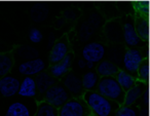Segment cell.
Masks as SVG:
<instances>
[{"mask_svg": "<svg viewBox=\"0 0 150 116\" xmlns=\"http://www.w3.org/2000/svg\"><path fill=\"white\" fill-rule=\"evenodd\" d=\"M121 29H122V41L127 47L136 48L141 44L142 41L136 32L134 19L131 16L125 17V22L121 24Z\"/></svg>", "mask_w": 150, "mask_h": 116, "instance_id": "8992f818", "label": "cell"}, {"mask_svg": "<svg viewBox=\"0 0 150 116\" xmlns=\"http://www.w3.org/2000/svg\"><path fill=\"white\" fill-rule=\"evenodd\" d=\"M69 99H71V97L68 93V91L65 89V87L62 84H60V83H56V84L52 85L50 88H48L46 91L42 101H44L48 105L59 109Z\"/></svg>", "mask_w": 150, "mask_h": 116, "instance_id": "277c9868", "label": "cell"}, {"mask_svg": "<svg viewBox=\"0 0 150 116\" xmlns=\"http://www.w3.org/2000/svg\"><path fill=\"white\" fill-rule=\"evenodd\" d=\"M68 54H70V46L66 36H63L59 40H57L52 46L48 56V62L50 65L57 64L61 62Z\"/></svg>", "mask_w": 150, "mask_h": 116, "instance_id": "30bf717a", "label": "cell"}, {"mask_svg": "<svg viewBox=\"0 0 150 116\" xmlns=\"http://www.w3.org/2000/svg\"><path fill=\"white\" fill-rule=\"evenodd\" d=\"M86 68H88V69H93V68H95V64H93V63H88V62H86Z\"/></svg>", "mask_w": 150, "mask_h": 116, "instance_id": "74e56055", "label": "cell"}, {"mask_svg": "<svg viewBox=\"0 0 150 116\" xmlns=\"http://www.w3.org/2000/svg\"><path fill=\"white\" fill-rule=\"evenodd\" d=\"M65 24H66V21H65L62 17L58 18V19L56 20V22H54V27H56L57 29H61V28H62Z\"/></svg>", "mask_w": 150, "mask_h": 116, "instance_id": "836d02e7", "label": "cell"}, {"mask_svg": "<svg viewBox=\"0 0 150 116\" xmlns=\"http://www.w3.org/2000/svg\"><path fill=\"white\" fill-rule=\"evenodd\" d=\"M114 77L116 79L117 83L119 84V86L122 88V91L125 93L127 91H129V88H132L138 81L134 75L129 74V72H127L123 69H119V71L116 73V75Z\"/></svg>", "mask_w": 150, "mask_h": 116, "instance_id": "44dd1931", "label": "cell"}, {"mask_svg": "<svg viewBox=\"0 0 150 116\" xmlns=\"http://www.w3.org/2000/svg\"><path fill=\"white\" fill-rule=\"evenodd\" d=\"M19 95L26 99H36L37 95V88H36L35 80L34 77L26 76L20 83L19 91H18Z\"/></svg>", "mask_w": 150, "mask_h": 116, "instance_id": "e0dca14e", "label": "cell"}, {"mask_svg": "<svg viewBox=\"0 0 150 116\" xmlns=\"http://www.w3.org/2000/svg\"><path fill=\"white\" fill-rule=\"evenodd\" d=\"M86 22L96 30L97 28H99V26L102 24V17H101L98 13H92Z\"/></svg>", "mask_w": 150, "mask_h": 116, "instance_id": "1f68e13d", "label": "cell"}, {"mask_svg": "<svg viewBox=\"0 0 150 116\" xmlns=\"http://www.w3.org/2000/svg\"><path fill=\"white\" fill-rule=\"evenodd\" d=\"M119 71V67L110 60L101 61L96 66V73L99 77H114Z\"/></svg>", "mask_w": 150, "mask_h": 116, "instance_id": "ffe728a7", "label": "cell"}, {"mask_svg": "<svg viewBox=\"0 0 150 116\" xmlns=\"http://www.w3.org/2000/svg\"><path fill=\"white\" fill-rule=\"evenodd\" d=\"M105 54H106V48L104 44L101 42H88L82 48V59L86 62L93 63V64H98L103 60Z\"/></svg>", "mask_w": 150, "mask_h": 116, "instance_id": "52a82bcc", "label": "cell"}, {"mask_svg": "<svg viewBox=\"0 0 150 116\" xmlns=\"http://www.w3.org/2000/svg\"><path fill=\"white\" fill-rule=\"evenodd\" d=\"M15 57L13 52H0V78L6 76L13 70Z\"/></svg>", "mask_w": 150, "mask_h": 116, "instance_id": "7402d4cb", "label": "cell"}, {"mask_svg": "<svg viewBox=\"0 0 150 116\" xmlns=\"http://www.w3.org/2000/svg\"><path fill=\"white\" fill-rule=\"evenodd\" d=\"M13 54V56L17 54L18 57H20V58L25 61L33 60V59L38 58L37 50L34 47H31V46H27V45L19 46V47L17 48V50H16Z\"/></svg>", "mask_w": 150, "mask_h": 116, "instance_id": "cb8c5ba5", "label": "cell"}, {"mask_svg": "<svg viewBox=\"0 0 150 116\" xmlns=\"http://www.w3.org/2000/svg\"><path fill=\"white\" fill-rule=\"evenodd\" d=\"M50 7L45 2H36L30 8V18L35 23H42L48 17Z\"/></svg>", "mask_w": 150, "mask_h": 116, "instance_id": "d6986e66", "label": "cell"}, {"mask_svg": "<svg viewBox=\"0 0 150 116\" xmlns=\"http://www.w3.org/2000/svg\"><path fill=\"white\" fill-rule=\"evenodd\" d=\"M145 59L146 58L142 50L138 48H127L122 57V64L125 67L123 70L129 72V74L135 75L139 66Z\"/></svg>", "mask_w": 150, "mask_h": 116, "instance_id": "5b68a950", "label": "cell"}, {"mask_svg": "<svg viewBox=\"0 0 150 116\" xmlns=\"http://www.w3.org/2000/svg\"><path fill=\"white\" fill-rule=\"evenodd\" d=\"M28 37H29V40L32 43H39V42H41L42 39H43V35H42L41 31H40L39 29H37V28H32V29H30Z\"/></svg>", "mask_w": 150, "mask_h": 116, "instance_id": "f546056e", "label": "cell"}, {"mask_svg": "<svg viewBox=\"0 0 150 116\" xmlns=\"http://www.w3.org/2000/svg\"><path fill=\"white\" fill-rule=\"evenodd\" d=\"M99 79H100V77L96 73V71H93V70L88 71L81 78L82 87H83L84 91H96Z\"/></svg>", "mask_w": 150, "mask_h": 116, "instance_id": "603a6c76", "label": "cell"}, {"mask_svg": "<svg viewBox=\"0 0 150 116\" xmlns=\"http://www.w3.org/2000/svg\"><path fill=\"white\" fill-rule=\"evenodd\" d=\"M96 91L105 98L122 105L125 100V91L117 83L115 77H101L99 79Z\"/></svg>", "mask_w": 150, "mask_h": 116, "instance_id": "7a4b0ae2", "label": "cell"}, {"mask_svg": "<svg viewBox=\"0 0 150 116\" xmlns=\"http://www.w3.org/2000/svg\"><path fill=\"white\" fill-rule=\"evenodd\" d=\"M141 100H142V103L145 105V108H148V105H149V87H148V85L146 86L145 91H144Z\"/></svg>", "mask_w": 150, "mask_h": 116, "instance_id": "d6a6232c", "label": "cell"}, {"mask_svg": "<svg viewBox=\"0 0 150 116\" xmlns=\"http://www.w3.org/2000/svg\"><path fill=\"white\" fill-rule=\"evenodd\" d=\"M135 29L142 42L147 43L149 40V18L135 15Z\"/></svg>", "mask_w": 150, "mask_h": 116, "instance_id": "ac0fdd59", "label": "cell"}, {"mask_svg": "<svg viewBox=\"0 0 150 116\" xmlns=\"http://www.w3.org/2000/svg\"><path fill=\"white\" fill-rule=\"evenodd\" d=\"M104 34L108 41L112 43L122 42V29L121 23L116 19L108 21L104 26Z\"/></svg>", "mask_w": 150, "mask_h": 116, "instance_id": "5bb4252c", "label": "cell"}, {"mask_svg": "<svg viewBox=\"0 0 150 116\" xmlns=\"http://www.w3.org/2000/svg\"><path fill=\"white\" fill-rule=\"evenodd\" d=\"M81 98L90 108L93 116H114L120 106L100 95L97 91H84Z\"/></svg>", "mask_w": 150, "mask_h": 116, "instance_id": "6da1fadb", "label": "cell"}, {"mask_svg": "<svg viewBox=\"0 0 150 116\" xmlns=\"http://www.w3.org/2000/svg\"><path fill=\"white\" fill-rule=\"evenodd\" d=\"M46 65L44 61L40 58H36L33 60L23 61L21 64L18 66V71L20 74L24 76H36L39 73L45 71Z\"/></svg>", "mask_w": 150, "mask_h": 116, "instance_id": "8fae6325", "label": "cell"}, {"mask_svg": "<svg viewBox=\"0 0 150 116\" xmlns=\"http://www.w3.org/2000/svg\"><path fill=\"white\" fill-rule=\"evenodd\" d=\"M95 32V29L88 23V22H84V23L81 24V27L79 29V37H80V40L82 41H86L88 40L92 35L94 34Z\"/></svg>", "mask_w": 150, "mask_h": 116, "instance_id": "f1b7e54d", "label": "cell"}, {"mask_svg": "<svg viewBox=\"0 0 150 116\" xmlns=\"http://www.w3.org/2000/svg\"><path fill=\"white\" fill-rule=\"evenodd\" d=\"M77 65H78V67H79L80 69L86 68V62L83 60V59H80V60H78Z\"/></svg>", "mask_w": 150, "mask_h": 116, "instance_id": "d590c367", "label": "cell"}, {"mask_svg": "<svg viewBox=\"0 0 150 116\" xmlns=\"http://www.w3.org/2000/svg\"><path fill=\"white\" fill-rule=\"evenodd\" d=\"M59 116H93L82 98H71L58 109Z\"/></svg>", "mask_w": 150, "mask_h": 116, "instance_id": "3957f363", "label": "cell"}, {"mask_svg": "<svg viewBox=\"0 0 150 116\" xmlns=\"http://www.w3.org/2000/svg\"><path fill=\"white\" fill-rule=\"evenodd\" d=\"M72 61H73L72 54H68L61 62L54 65H50V68H48V73L56 79L62 78L67 73H69L71 66H72Z\"/></svg>", "mask_w": 150, "mask_h": 116, "instance_id": "9a60e30c", "label": "cell"}, {"mask_svg": "<svg viewBox=\"0 0 150 116\" xmlns=\"http://www.w3.org/2000/svg\"><path fill=\"white\" fill-rule=\"evenodd\" d=\"M133 7L135 9L136 15L149 18V1L148 0L135 1L133 2Z\"/></svg>", "mask_w": 150, "mask_h": 116, "instance_id": "4316f807", "label": "cell"}, {"mask_svg": "<svg viewBox=\"0 0 150 116\" xmlns=\"http://www.w3.org/2000/svg\"><path fill=\"white\" fill-rule=\"evenodd\" d=\"M54 33H50V39H48V47H50V48L52 47V46L54 45V42H56V41H54Z\"/></svg>", "mask_w": 150, "mask_h": 116, "instance_id": "e575fe53", "label": "cell"}, {"mask_svg": "<svg viewBox=\"0 0 150 116\" xmlns=\"http://www.w3.org/2000/svg\"><path fill=\"white\" fill-rule=\"evenodd\" d=\"M137 80L141 82L147 83L149 81V59H145L137 70Z\"/></svg>", "mask_w": 150, "mask_h": 116, "instance_id": "484cf974", "label": "cell"}, {"mask_svg": "<svg viewBox=\"0 0 150 116\" xmlns=\"http://www.w3.org/2000/svg\"><path fill=\"white\" fill-rule=\"evenodd\" d=\"M33 116H59L58 109L48 105L44 101L37 102V108Z\"/></svg>", "mask_w": 150, "mask_h": 116, "instance_id": "d4e9b609", "label": "cell"}, {"mask_svg": "<svg viewBox=\"0 0 150 116\" xmlns=\"http://www.w3.org/2000/svg\"><path fill=\"white\" fill-rule=\"evenodd\" d=\"M147 83L141 82V81H137L135 85L129 91L125 93V100H123V104L125 106H135L140 101L143 95V93L145 91Z\"/></svg>", "mask_w": 150, "mask_h": 116, "instance_id": "2e32d148", "label": "cell"}, {"mask_svg": "<svg viewBox=\"0 0 150 116\" xmlns=\"http://www.w3.org/2000/svg\"><path fill=\"white\" fill-rule=\"evenodd\" d=\"M62 85L65 87L71 98H81L84 93V89L82 87L81 78L74 73L69 72L63 77Z\"/></svg>", "mask_w": 150, "mask_h": 116, "instance_id": "9c48e42d", "label": "cell"}, {"mask_svg": "<svg viewBox=\"0 0 150 116\" xmlns=\"http://www.w3.org/2000/svg\"><path fill=\"white\" fill-rule=\"evenodd\" d=\"M139 108L136 106H125L120 105L114 116H138L139 115Z\"/></svg>", "mask_w": 150, "mask_h": 116, "instance_id": "83f0119b", "label": "cell"}, {"mask_svg": "<svg viewBox=\"0 0 150 116\" xmlns=\"http://www.w3.org/2000/svg\"><path fill=\"white\" fill-rule=\"evenodd\" d=\"M138 116H148V108H143L139 110V115Z\"/></svg>", "mask_w": 150, "mask_h": 116, "instance_id": "8d00e7d4", "label": "cell"}, {"mask_svg": "<svg viewBox=\"0 0 150 116\" xmlns=\"http://www.w3.org/2000/svg\"><path fill=\"white\" fill-rule=\"evenodd\" d=\"M37 108V102L30 99L26 102H15L6 110L5 116H33Z\"/></svg>", "mask_w": 150, "mask_h": 116, "instance_id": "ba28073f", "label": "cell"}, {"mask_svg": "<svg viewBox=\"0 0 150 116\" xmlns=\"http://www.w3.org/2000/svg\"><path fill=\"white\" fill-rule=\"evenodd\" d=\"M35 84L36 88H37V95H36V102H41L43 99L44 93H46L48 88L54 85L57 82V79L52 77V75L48 73V71H43V72L39 73L36 75L35 78Z\"/></svg>", "mask_w": 150, "mask_h": 116, "instance_id": "7c38bea8", "label": "cell"}, {"mask_svg": "<svg viewBox=\"0 0 150 116\" xmlns=\"http://www.w3.org/2000/svg\"><path fill=\"white\" fill-rule=\"evenodd\" d=\"M0 110H1V107H0Z\"/></svg>", "mask_w": 150, "mask_h": 116, "instance_id": "f35d334b", "label": "cell"}, {"mask_svg": "<svg viewBox=\"0 0 150 116\" xmlns=\"http://www.w3.org/2000/svg\"><path fill=\"white\" fill-rule=\"evenodd\" d=\"M78 16H79V11H78L77 9L68 8V9H66V11H64L62 18L66 22H74L77 20Z\"/></svg>", "mask_w": 150, "mask_h": 116, "instance_id": "4dcf8cb0", "label": "cell"}, {"mask_svg": "<svg viewBox=\"0 0 150 116\" xmlns=\"http://www.w3.org/2000/svg\"><path fill=\"white\" fill-rule=\"evenodd\" d=\"M20 83L21 81L11 74L0 78V95L4 98L13 97L18 93Z\"/></svg>", "mask_w": 150, "mask_h": 116, "instance_id": "4fadbf2b", "label": "cell"}]
</instances>
